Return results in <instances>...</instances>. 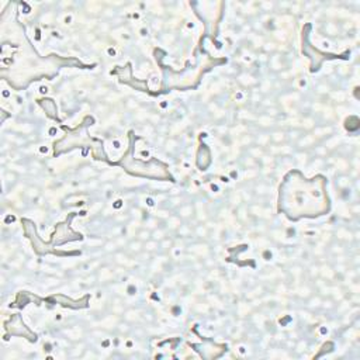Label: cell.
I'll list each match as a JSON object with an SVG mask.
<instances>
[{"label": "cell", "mask_w": 360, "mask_h": 360, "mask_svg": "<svg viewBox=\"0 0 360 360\" xmlns=\"http://www.w3.org/2000/svg\"><path fill=\"white\" fill-rule=\"evenodd\" d=\"M300 179H295V173L291 172L284 179L283 186L294 190L292 193L280 190L281 194H291V198H280L278 208L283 210L285 215L291 219H298L302 217H318L329 210L328 195L325 194V181L318 180L319 177H314L311 180L302 179L298 173Z\"/></svg>", "instance_id": "cell-1"}]
</instances>
